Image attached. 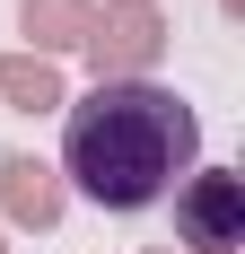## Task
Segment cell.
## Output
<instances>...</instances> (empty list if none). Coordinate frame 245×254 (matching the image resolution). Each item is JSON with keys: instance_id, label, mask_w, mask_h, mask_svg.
Segmentation results:
<instances>
[{"instance_id": "obj_1", "label": "cell", "mask_w": 245, "mask_h": 254, "mask_svg": "<svg viewBox=\"0 0 245 254\" xmlns=\"http://www.w3.org/2000/svg\"><path fill=\"white\" fill-rule=\"evenodd\" d=\"M193 158H201V123L175 88L97 79L61 123V167L53 176H70L97 210H149L175 193V176H193Z\"/></svg>"}, {"instance_id": "obj_2", "label": "cell", "mask_w": 245, "mask_h": 254, "mask_svg": "<svg viewBox=\"0 0 245 254\" xmlns=\"http://www.w3.org/2000/svg\"><path fill=\"white\" fill-rule=\"evenodd\" d=\"M79 53L97 62V79H149L158 53H167V9L158 0H105L88 18V44Z\"/></svg>"}, {"instance_id": "obj_3", "label": "cell", "mask_w": 245, "mask_h": 254, "mask_svg": "<svg viewBox=\"0 0 245 254\" xmlns=\"http://www.w3.org/2000/svg\"><path fill=\"white\" fill-rule=\"evenodd\" d=\"M175 237L201 254H237L245 246V176H228V167L184 176L175 184Z\"/></svg>"}, {"instance_id": "obj_4", "label": "cell", "mask_w": 245, "mask_h": 254, "mask_svg": "<svg viewBox=\"0 0 245 254\" xmlns=\"http://www.w3.org/2000/svg\"><path fill=\"white\" fill-rule=\"evenodd\" d=\"M61 202H70V184L53 176L44 158H0V210L18 219V228H61Z\"/></svg>"}, {"instance_id": "obj_5", "label": "cell", "mask_w": 245, "mask_h": 254, "mask_svg": "<svg viewBox=\"0 0 245 254\" xmlns=\"http://www.w3.org/2000/svg\"><path fill=\"white\" fill-rule=\"evenodd\" d=\"M88 18H97V0H18V26H26V53L35 62L79 53L88 44Z\"/></svg>"}, {"instance_id": "obj_6", "label": "cell", "mask_w": 245, "mask_h": 254, "mask_svg": "<svg viewBox=\"0 0 245 254\" xmlns=\"http://www.w3.org/2000/svg\"><path fill=\"white\" fill-rule=\"evenodd\" d=\"M0 97L18 105V114H53V105H70V88H61V70H53V62L9 53V62H0Z\"/></svg>"}, {"instance_id": "obj_7", "label": "cell", "mask_w": 245, "mask_h": 254, "mask_svg": "<svg viewBox=\"0 0 245 254\" xmlns=\"http://www.w3.org/2000/svg\"><path fill=\"white\" fill-rule=\"evenodd\" d=\"M237 9H245V0H228V18H237Z\"/></svg>"}, {"instance_id": "obj_8", "label": "cell", "mask_w": 245, "mask_h": 254, "mask_svg": "<svg viewBox=\"0 0 245 254\" xmlns=\"http://www.w3.org/2000/svg\"><path fill=\"white\" fill-rule=\"evenodd\" d=\"M140 254H167V246H140Z\"/></svg>"}, {"instance_id": "obj_9", "label": "cell", "mask_w": 245, "mask_h": 254, "mask_svg": "<svg viewBox=\"0 0 245 254\" xmlns=\"http://www.w3.org/2000/svg\"><path fill=\"white\" fill-rule=\"evenodd\" d=\"M0 254H9V246H0Z\"/></svg>"}]
</instances>
